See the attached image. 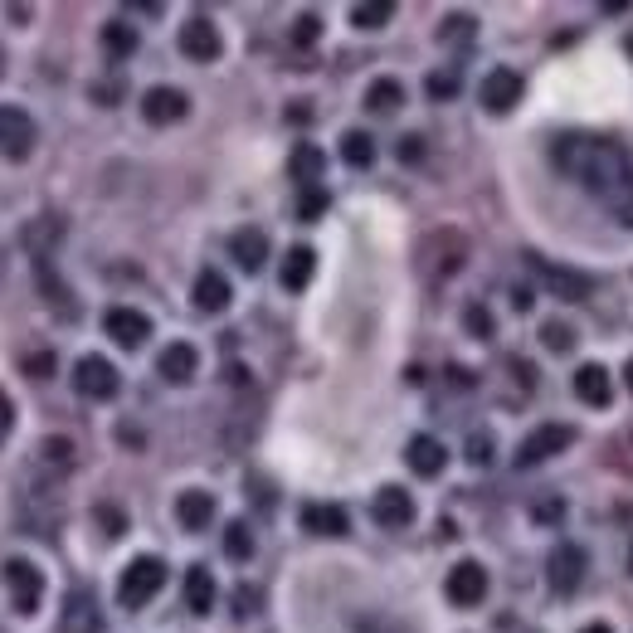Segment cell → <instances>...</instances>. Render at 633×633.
Listing matches in <instances>:
<instances>
[{"instance_id":"6da1fadb","label":"cell","mask_w":633,"mask_h":633,"mask_svg":"<svg viewBox=\"0 0 633 633\" xmlns=\"http://www.w3.org/2000/svg\"><path fill=\"white\" fill-rule=\"evenodd\" d=\"M551 161H556L560 176L580 181L614 220L633 229V156L619 142L565 132L556 147H551Z\"/></svg>"},{"instance_id":"7a4b0ae2","label":"cell","mask_w":633,"mask_h":633,"mask_svg":"<svg viewBox=\"0 0 633 633\" xmlns=\"http://www.w3.org/2000/svg\"><path fill=\"white\" fill-rule=\"evenodd\" d=\"M166 585V565L156 556H137L127 570H122V580H117V595L127 609H142L147 599H156V590Z\"/></svg>"},{"instance_id":"3957f363","label":"cell","mask_w":633,"mask_h":633,"mask_svg":"<svg viewBox=\"0 0 633 633\" xmlns=\"http://www.w3.org/2000/svg\"><path fill=\"white\" fill-rule=\"evenodd\" d=\"M526 263L551 283V293L565 302H585L590 298V288H595V278L590 273H575V268H565V263H551V259H541V254H526Z\"/></svg>"},{"instance_id":"277c9868","label":"cell","mask_w":633,"mask_h":633,"mask_svg":"<svg viewBox=\"0 0 633 633\" xmlns=\"http://www.w3.org/2000/svg\"><path fill=\"white\" fill-rule=\"evenodd\" d=\"M117 366H112L108 356H83L74 366V390L83 400H112L117 395Z\"/></svg>"},{"instance_id":"5b68a950","label":"cell","mask_w":633,"mask_h":633,"mask_svg":"<svg viewBox=\"0 0 633 633\" xmlns=\"http://www.w3.org/2000/svg\"><path fill=\"white\" fill-rule=\"evenodd\" d=\"M0 151L10 156V161H25L30 151H35V117L25 108H0Z\"/></svg>"},{"instance_id":"8992f818","label":"cell","mask_w":633,"mask_h":633,"mask_svg":"<svg viewBox=\"0 0 633 633\" xmlns=\"http://www.w3.org/2000/svg\"><path fill=\"white\" fill-rule=\"evenodd\" d=\"M5 590H10L20 614H35L39 599H44V575H39L30 560H5Z\"/></svg>"},{"instance_id":"52a82bcc","label":"cell","mask_w":633,"mask_h":633,"mask_svg":"<svg viewBox=\"0 0 633 633\" xmlns=\"http://www.w3.org/2000/svg\"><path fill=\"white\" fill-rule=\"evenodd\" d=\"M444 595L453 599L458 609H473V604H478V599L487 595V570L478 565V560H458V565L448 570Z\"/></svg>"},{"instance_id":"ba28073f","label":"cell","mask_w":633,"mask_h":633,"mask_svg":"<svg viewBox=\"0 0 633 633\" xmlns=\"http://www.w3.org/2000/svg\"><path fill=\"white\" fill-rule=\"evenodd\" d=\"M478 98H483L487 112H512L517 103H522V74L517 69H492V74L483 78V88H478Z\"/></svg>"},{"instance_id":"9c48e42d","label":"cell","mask_w":633,"mask_h":633,"mask_svg":"<svg viewBox=\"0 0 633 633\" xmlns=\"http://www.w3.org/2000/svg\"><path fill=\"white\" fill-rule=\"evenodd\" d=\"M570 439H575V434H570L565 424H541V429H531V434H526V444L517 448V468H536V463H546V458L560 453Z\"/></svg>"},{"instance_id":"30bf717a","label":"cell","mask_w":633,"mask_h":633,"mask_svg":"<svg viewBox=\"0 0 633 633\" xmlns=\"http://www.w3.org/2000/svg\"><path fill=\"white\" fill-rule=\"evenodd\" d=\"M181 54L186 59H200V64L220 59V30H215L210 15H190L186 25H181Z\"/></svg>"},{"instance_id":"8fae6325","label":"cell","mask_w":633,"mask_h":633,"mask_svg":"<svg viewBox=\"0 0 633 633\" xmlns=\"http://www.w3.org/2000/svg\"><path fill=\"white\" fill-rule=\"evenodd\" d=\"M186 112H190V98L181 88H171V83L151 88L147 98H142V117H147L151 127H171V122H181Z\"/></svg>"},{"instance_id":"7c38bea8","label":"cell","mask_w":633,"mask_h":633,"mask_svg":"<svg viewBox=\"0 0 633 633\" xmlns=\"http://www.w3.org/2000/svg\"><path fill=\"white\" fill-rule=\"evenodd\" d=\"M103 327H108V336L117 341V346H127V351H137V346L151 336L147 312H137V307H108Z\"/></svg>"},{"instance_id":"4fadbf2b","label":"cell","mask_w":633,"mask_h":633,"mask_svg":"<svg viewBox=\"0 0 633 633\" xmlns=\"http://www.w3.org/2000/svg\"><path fill=\"white\" fill-rule=\"evenodd\" d=\"M546 575H551V590H556V595H575L580 580H585V551H580V546H556Z\"/></svg>"},{"instance_id":"5bb4252c","label":"cell","mask_w":633,"mask_h":633,"mask_svg":"<svg viewBox=\"0 0 633 633\" xmlns=\"http://www.w3.org/2000/svg\"><path fill=\"white\" fill-rule=\"evenodd\" d=\"M312 273H317V249H312V244H293V249L283 254L278 283H283L288 293H302V288L312 283Z\"/></svg>"},{"instance_id":"9a60e30c","label":"cell","mask_w":633,"mask_h":633,"mask_svg":"<svg viewBox=\"0 0 633 633\" xmlns=\"http://www.w3.org/2000/svg\"><path fill=\"white\" fill-rule=\"evenodd\" d=\"M405 463H410L419 478H439L448 463V448L439 439H429V434H414L410 444H405Z\"/></svg>"},{"instance_id":"2e32d148","label":"cell","mask_w":633,"mask_h":633,"mask_svg":"<svg viewBox=\"0 0 633 633\" xmlns=\"http://www.w3.org/2000/svg\"><path fill=\"white\" fill-rule=\"evenodd\" d=\"M375 522L390 526V531H395V526H410L414 522V497L395 483L380 487V492H375Z\"/></svg>"},{"instance_id":"e0dca14e","label":"cell","mask_w":633,"mask_h":633,"mask_svg":"<svg viewBox=\"0 0 633 633\" xmlns=\"http://www.w3.org/2000/svg\"><path fill=\"white\" fill-rule=\"evenodd\" d=\"M195 366H200V356H195L190 341H171V346L156 356V371H161V380H171V385H186L190 375H195Z\"/></svg>"},{"instance_id":"ac0fdd59","label":"cell","mask_w":633,"mask_h":633,"mask_svg":"<svg viewBox=\"0 0 633 633\" xmlns=\"http://www.w3.org/2000/svg\"><path fill=\"white\" fill-rule=\"evenodd\" d=\"M229 254H234V263L244 268V273H259L263 268V259H268V234L263 229H239L234 239H229Z\"/></svg>"},{"instance_id":"d6986e66","label":"cell","mask_w":633,"mask_h":633,"mask_svg":"<svg viewBox=\"0 0 633 633\" xmlns=\"http://www.w3.org/2000/svg\"><path fill=\"white\" fill-rule=\"evenodd\" d=\"M229 283H224V273H215V268H205L200 278H195V293H190V302L205 312V317H215V312H224L229 307Z\"/></svg>"},{"instance_id":"ffe728a7","label":"cell","mask_w":633,"mask_h":633,"mask_svg":"<svg viewBox=\"0 0 633 633\" xmlns=\"http://www.w3.org/2000/svg\"><path fill=\"white\" fill-rule=\"evenodd\" d=\"M302 526L312 531V536H346L351 531V517L332 507V502H307L302 507Z\"/></svg>"},{"instance_id":"44dd1931","label":"cell","mask_w":633,"mask_h":633,"mask_svg":"<svg viewBox=\"0 0 633 633\" xmlns=\"http://www.w3.org/2000/svg\"><path fill=\"white\" fill-rule=\"evenodd\" d=\"M176 522L186 526V531H200V526L215 522V497L210 492H200V487H190L176 497Z\"/></svg>"},{"instance_id":"7402d4cb","label":"cell","mask_w":633,"mask_h":633,"mask_svg":"<svg viewBox=\"0 0 633 633\" xmlns=\"http://www.w3.org/2000/svg\"><path fill=\"white\" fill-rule=\"evenodd\" d=\"M327 171V151L312 147V142H302V147H293V156H288V176L298 181L302 190L317 186V176Z\"/></svg>"},{"instance_id":"603a6c76","label":"cell","mask_w":633,"mask_h":633,"mask_svg":"<svg viewBox=\"0 0 633 633\" xmlns=\"http://www.w3.org/2000/svg\"><path fill=\"white\" fill-rule=\"evenodd\" d=\"M98 629H103V614H98L93 595L74 590L69 604H64V633H98Z\"/></svg>"},{"instance_id":"cb8c5ba5","label":"cell","mask_w":633,"mask_h":633,"mask_svg":"<svg viewBox=\"0 0 633 633\" xmlns=\"http://www.w3.org/2000/svg\"><path fill=\"white\" fill-rule=\"evenodd\" d=\"M575 395H580L585 405L604 410V405H609V395H614V380H609L604 366H580V371H575Z\"/></svg>"},{"instance_id":"d4e9b609","label":"cell","mask_w":633,"mask_h":633,"mask_svg":"<svg viewBox=\"0 0 633 633\" xmlns=\"http://www.w3.org/2000/svg\"><path fill=\"white\" fill-rule=\"evenodd\" d=\"M186 609L190 614H210L215 609V575L205 565H190L186 570Z\"/></svg>"},{"instance_id":"484cf974","label":"cell","mask_w":633,"mask_h":633,"mask_svg":"<svg viewBox=\"0 0 633 633\" xmlns=\"http://www.w3.org/2000/svg\"><path fill=\"white\" fill-rule=\"evenodd\" d=\"M103 49H108L112 59H132L137 54V30L127 20H108L103 25Z\"/></svg>"},{"instance_id":"4316f807","label":"cell","mask_w":633,"mask_h":633,"mask_svg":"<svg viewBox=\"0 0 633 633\" xmlns=\"http://www.w3.org/2000/svg\"><path fill=\"white\" fill-rule=\"evenodd\" d=\"M405 103V88H400V78H375L371 93H366V108L371 112H395Z\"/></svg>"},{"instance_id":"83f0119b","label":"cell","mask_w":633,"mask_h":633,"mask_svg":"<svg viewBox=\"0 0 633 633\" xmlns=\"http://www.w3.org/2000/svg\"><path fill=\"white\" fill-rule=\"evenodd\" d=\"M341 156H346V166L366 171L375 161V137L371 132H346V137H341Z\"/></svg>"},{"instance_id":"f1b7e54d","label":"cell","mask_w":633,"mask_h":633,"mask_svg":"<svg viewBox=\"0 0 633 633\" xmlns=\"http://www.w3.org/2000/svg\"><path fill=\"white\" fill-rule=\"evenodd\" d=\"M224 556H229V560H249V556H254V531H249V522H229V526H224Z\"/></svg>"},{"instance_id":"f546056e","label":"cell","mask_w":633,"mask_h":633,"mask_svg":"<svg viewBox=\"0 0 633 633\" xmlns=\"http://www.w3.org/2000/svg\"><path fill=\"white\" fill-rule=\"evenodd\" d=\"M390 15H395V0H371V5H356L351 10V25L356 30H380Z\"/></svg>"},{"instance_id":"4dcf8cb0","label":"cell","mask_w":633,"mask_h":633,"mask_svg":"<svg viewBox=\"0 0 633 633\" xmlns=\"http://www.w3.org/2000/svg\"><path fill=\"white\" fill-rule=\"evenodd\" d=\"M327 205H332V195H327V190H322V186H307L298 195V220H307V224L322 220V215H327Z\"/></svg>"},{"instance_id":"1f68e13d","label":"cell","mask_w":633,"mask_h":633,"mask_svg":"<svg viewBox=\"0 0 633 633\" xmlns=\"http://www.w3.org/2000/svg\"><path fill=\"white\" fill-rule=\"evenodd\" d=\"M317 35H322V15H298V25H293V44L307 49V44H317Z\"/></svg>"},{"instance_id":"d6a6232c","label":"cell","mask_w":633,"mask_h":633,"mask_svg":"<svg viewBox=\"0 0 633 633\" xmlns=\"http://www.w3.org/2000/svg\"><path fill=\"white\" fill-rule=\"evenodd\" d=\"M541 341H546L551 351H570V346H575V332H570L565 322H546V327H541Z\"/></svg>"},{"instance_id":"836d02e7","label":"cell","mask_w":633,"mask_h":633,"mask_svg":"<svg viewBox=\"0 0 633 633\" xmlns=\"http://www.w3.org/2000/svg\"><path fill=\"white\" fill-rule=\"evenodd\" d=\"M356 633H405L395 619H385V614H361L356 619Z\"/></svg>"},{"instance_id":"e575fe53","label":"cell","mask_w":633,"mask_h":633,"mask_svg":"<svg viewBox=\"0 0 633 633\" xmlns=\"http://www.w3.org/2000/svg\"><path fill=\"white\" fill-rule=\"evenodd\" d=\"M463 322H468V336H478V341L492 336V317H487L483 307H468V312H463Z\"/></svg>"},{"instance_id":"d590c367","label":"cell","mask_w":633,"mask_h":633,"mask_svg":"<svg viewBox=\"0 0 633 633\" xmlns=\"http://www.w3.org/2000/svg\"><path fill=\"white\" fill-rule=\"evenodd\" d=\"M98 522H103V531H108V536H122V531H127V517H122L112 502H103V507H98Z\"/></svg>"},{"instance_id":"8d00e7d4","label":"cell","mask_w":633,"mask_h":633,"mask_svg":"<svg viewBox=\"0 0 633 633\" xmlns=\"http://www.w3.org/2000/svg\"><path fill=\"white\" fill-rule=\"evenodd\" d=\"M453 88H458L453 74H429V98H453Z\"/></svg>"},{"instance_id":"74e56055","label":"cell","mask_w":633,"mask_h":633,"mask_svg":"<svg viewBox=\"0 0 633 633\" xmlns=\"http://www.w3.org/2000/svg\"><path fill=\"white\" fill-rule=\"evenodd\" d=\"M49 458H54V463H69V458H74L69 439H44V463H49Z\"/></svg>"},{"instance_id":"f35d334b","label":"cell","mask_w":633,"mask_h":633,"mask_svg":"<svg viewBox=\"0 0 633 633\" xmlns=\"http://www.w3.org/2000/svg\"><path fill=\"white\" fill-rule=\"evenodd\" d=\"M254 609H259V590H244V585H239V590H234V614L244 619V614H254Z\"/></svg>"},{"instance_id":"ab89813d","label":"cell","mask_w":633,"mask_h":633,"mask_svg":"<svg viewBox=\"0 0 633 633\" xmlns=\"http://www.w3.org/2000/svg\"><path fill=\"white\" fill-rule=\"evenodd\" d=\"M487 458H492V439L487 434H473L468 439V463H487Z\"/></svg>"},{"instance_id":"60d3db41","label":"cell","mask_w":633,"mask_h":633,"mask_svg":"<svg viewBox=\"0 0 633 633\" xmlns=\"http://www.w3.org/2000/svg\"><path fill=\"white\" fill-rule=\"evenodd\" d=\"M536 517H541V522H560V517H565V502H560V497L541 502V507H536Z\"/></svg>"},{"instance_id":"b9f144b4","label":"cell","mask_w":633,"mask_h":633,"mask_svg":"<svg viewBox=\"0 0 633 633\" xmlns=\"http://www.w3.org/2000/svg\"><path fill=\"white\" fill-rule=\"evenodd\" d=\"M30 375H54V356H30V366H25Z\"/></svg>"},{"instance_id":"7bdbcfd3","label":"cell","mask_w":633,"mask_h":633,"mask_svg":"<svg viewBox=\"0 0 633 633\" xmlns=\"http://www.w3.org/2000/svg\"><path fill=\"white\" fill-rule=\"evenodd\" d=\"M10 424H15V410H10V400H5V395H0V439H5V434H10Z\"/></svg>"},{"instance_id":"ee69618b","label":"cell","mask_w":633,"mask_h":633,"mask_svg":"<svg viewBox=\"0 0 633 633\" xmlns=\"http://www.w3.org/2000/svg\"><path fill=\"white\" fill-rule=\"evenodd\" d=\"M117 93H122L117 83H98V88H93V98H98V103H117Z\"/></svg>"},{"instance_id":"f6af8a7d","label":"cell","mask_w":633,"mask_h":633,"mask_svg":"<svg viewBox=\"0 0 633 633\" xmlns=\"http://www.w3.org/2000/svg\"><path fill=\"white\" fill-rule=\"evenodd\" d=\"M512 307L526 312V307H531V288H512Z\"/></svg>"},{"instance_id":"bcb514c9","label":"cell","mask_w":633,"mask_h":633,"mask_svg":"<svg viewBox=\"0 0 633 633\" xmlns=\"http://www.w3.org/2000/svg\"><path fill=\"white\" fill-rule=\"evenodd\" d=\"M580 633H614L609 624H590V629H580Z\"/></svg>"},{"instance_id":"7dc6e473","label":"cell","mask_w":633,"mask_h":633,"mask_svg":"<svg viewBox=\"0 0 633 633\" xmlns=\"http://www.w3.org/2000/svg\"><path fill=\"white\" fill-rule=\"evenodd\" d=\"M624 385H629V390H633V361H629V371H624Z\"/></svg>"},{"instance_id":"c3c4849f","label":"cell","mask_w":633,"mask_h":633,"mask_svg":"<svg viewBox=\"0 0 633 633\" xmlns=\"http://www.w3.org/2000/svg\"><path fill=\"white\" fill-rule=\"evenodd\" d=\"M629 575H633V541H629Z\"/></svg>"},{"instance_id":"681fc988","label":"cell","mask_w":633,"mask_h":633,"mask_svg":"<svg viewBox=\"0 0 633 633\" xmlns=\"http://www.w3.org/2000/svg\"><path fill=\"white\" fill-rule=\"evenodd\" d=\"M0 74H5V54H0Z\"/></svg>"},{"instance_id":"f907efd6","label":"cell","mask_w":633,"mask_h":633,"mask_svg":"<svg viewBox=\"0 0 633 633\" xmlns=\"http://www.w3.org/2000/svg\"><path fill=\"white\" fill-rule=\"evenodd\" d=\"M629 54H633V44H629Z\"/></svg>"}]
</instances>
